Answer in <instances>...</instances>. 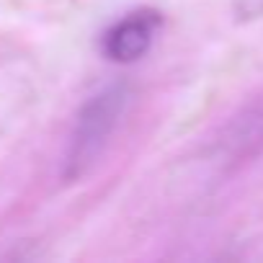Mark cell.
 Returning <instances> with one entry per match:
<instances>
[{
	"label": "cell",
	"mask_w": 263,
	"mask_h": 263,
	"mask_svg": "<svg viewBox=\"0 0 263 263\" xmlns=\"http://www.w3.org/2000/svg\"><path fill=\"white\" fill-rule=\"evenodd\" d=\"M132 90L126 83H114L90 96L70 132V142L62 163V178L67 183L83 181L103 158L114 132L119 129L126 106H129Z\"/></svg>",
	"instance_id": "cell-1"
},
{
	"label": "cell",
	"mask_w": 263,
	"mask_h": 263,
	"mask_svg": "<svg viewBox=\"0 0 263 263\" xmlns=\"http://www.w3.org/2000/svg\"><path fill=\"white\" fill-rule=\"evenodd\" d=\"M160 26L163 16L158 11L153 8L132 11L106 29V34L101 36V52L106 60L116 65H132L150 52Z\"/></svg>",
	"instance_id": "cell-2"
},
{
	"label": "cell",
	"mask_w": 263,
	"mask_h": 263,
	"mask_svg": "<svg viewBox=\"0 0 263 263\" xmlns=\"http://www.w3.org/2000/svg\"><path fill=\"white\" fill-rule=\"evenodd\" d=\"M263 150V98L245 106L222 129L214 145L217 163L224 168H237Z\"/></svg>",
	"instance_id": "cell-3"
},
{
	"label": "cell",
	"mask_w": 263,
	"mask_h": 263,
	"mask_svg": "<svg viewBox=\"0 0 263 263\" xmlns=\"http://www.w3.org/2000/svg\"><path fill=\"white\" fill-rule=\"evenodd\" d=\"M232 16L240 24L263 18V0H232Z\"/></svg>",
	"instance_id": "cell-4"
}]
</instances>
